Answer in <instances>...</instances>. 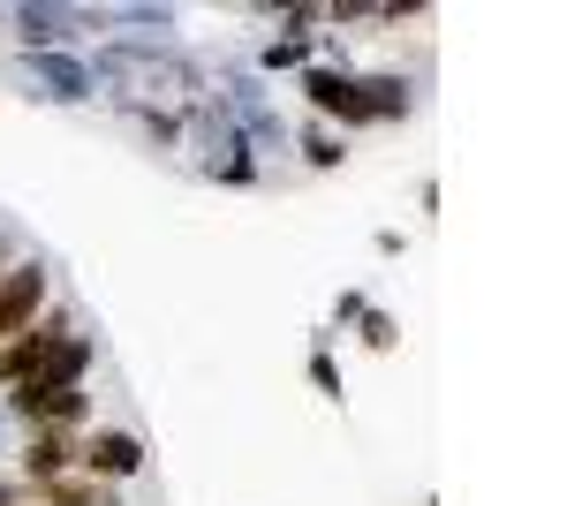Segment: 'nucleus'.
Returning a JSON list of instances; mask_svg holds the SVG:
<instances>
[{"mask_svg":"<svg viewBox=\"0 0 567 506\" xmlns=\"http://www.w3.org/2000/svg\"><path fill=\"white\" fill-rule=\"evenodd\" d=\"M39 310H45V265L23 257V265L0 272V348L23 333V326H39Z\"/></svg>","mask_w":567,"mask_h":506,"instance_id":"obj_1","label":"nucleus"},{"mask_svg":"<svg viewBox=\"0 0 567 506\" xmlns=\"http://www.w3.org/2000/svg\"><path fill=\"white\" fill-rule=\"evenodd\" d=\"M8 409L31 423V431H69V423H84V393L76 385H8Z\"/></svg>","mask_w":567,"mask_h":506,"instance_id":"obj_2","label":"nucleus"},{"mask_svg":"<svg viewBox=\"0 0 567 506\" xmlns=\"http://www.w3.org/2000/svg\"><path fill=\"white\" fill-rule=\"evenodd\" d=\"M76 468L99 476V484H122V476L144 468V446H136L130 431H91V438H76Z\"/></svg>","mask_w":567,"mask_h":506,"instance_id":"obj_3","label":"nucleus"},{"mask_svg":"<svg viewBox=\"0 0 567 506\" xmlns=\"http://www.w3.org/2000/svg\"><path fill=\"white\" fill-rule=\"evenodd\" d=\"M303 91H310V106H318V114H333V122H349V128H363V122H371V114H363V91H355V76L310 69V76H303Z\"/></svg>","mask_w":567,"mask_h":506,"instance_id":"obj_4","label":"nucleus"},{"mask_svg":"<svg viewBox=\"0 0 567 506\" xmlns=\"http://www.w3.org/2000/svg\"><path fill=\"white\" fill-rule=\"evenodd\" d=\"M53 476H76V438L69 431H39L23 446V484H53Z\"/></svg>","mask_w":567,"mask_h":506,"instance_id":"obj_5","label":"nucleus"},{"mask_svg":"<svg viewBox=\"0 0 567 506\" xmlns=\"http://www.w3.org/2000/svg\"><path fill=\"white\" fill-rule=\"evenodd\" d=\"M45 506H122L114 499V484H99V476H53V484H39Z\"/></svg>","mask_w":567,"mask_h":506,"instance_id":"obj_6","label":"nucleus"},{"mask_svg":"<svg viewBox=\"0 0 567 506\" xmlns=\"http://www.w3.org/2000/svg\"><path fill=\"white\" fill-rule=\"evenodd\" d=\"M363 114H371V122H386V114H409V84H401V76H363Z\"/></svg>","mask_w":567,"mask_h":506,"instance_id":"obj_7","label":"nucleus"},{"mask_svg":"<svg viewBox=\"0 0 567 506\" xmlns=\"http://www.w3.org/2000/svg\"><path fill=\"white\" fill-rule=\"evenodd\" d=\"M303 159H310V167H341V144H333L326 128H310V136H303Z\"/></svg>","mask_w":567,"mask_h":506,"instance_id":"obj_8","label":"nucleus"},{"mask_svg":"<svg viewBox=\"0 0 567 506\" xmlns=\"http://www.w3.org/2000/svg\"><path fill=\"white\" fill-rule=\"evenodd\" d=\"M363 340H371V348H393L401 333H393V318H386V310H363Z\"/></svg>","mask_w":567,"mask_h":506,"instance_id":"obj_9","label":"nucleus"},{"mask_svg":"<svg viewBox=\"0 0 567 506\" xmlns=\"http://www.w3.org/2000/svg\"><path fill=\"white\" fill-rule=\"evenodd\" d=\"M0 506H16V492H0Z\"/></svg>","mask_w":567,"mask_h":506,"instance_id":"obj_10","label":"nucleus"},{"mask_svg":"<svg viewBox=\"0 0 567 506\" xmlns=\"http://www.w3.org/2000/svg\"><path fill=\"white\" fill-rule=\"evenodd\" d=\"M0 272H8V250H0Z\"/></svg>","mask_w":567,"mask_h":506,"instance_id":"obj_11","label":"nucleus"}]
</instances>
